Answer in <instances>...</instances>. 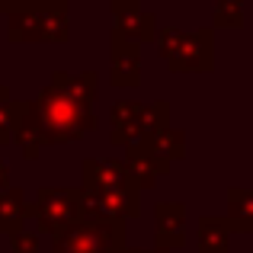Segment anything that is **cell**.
Returning a JSON list of instances; mask_svg holds the SVG:
<instances>
[{
  "mask_svg": "<svg viewBox=\"0 0 253 253\" xmlns=\"http://www.w3.org/2000/svg\"><path fill=\"white\" fill-rule=\"evenodd\" d=\"M96 90H99L96 71H84V74L55 71L51 74V84L42 86L36 96V109L48 144L81 141L84 135L96 128V109H93Z\"/></svg>",
  "mask_w": 253,
  "mask_h": 253,
  "instance_id": "1",
  "label": "cell"
},
{
  "mask_svg": "<svg viewBox=\"0 0 253 253\" xmlns=\"http://www.w3.org/2000/svg\"><path fill=\"white\" fill-rule=\"evenodd\" d=\"M84 199L90 215L128 221L141 211V186L125 161H84Z\"/></svg>",
  "mask_w": 253,
  "mask_h": 253,
  "instance_id": "2",
  "label": "cell"
},
{
  "mask_svg": "<svg viewBox=\"0 0 253 253\" xmlns=\"http://www.w3.org/2000/svg\"><path fill=\"white\" fill-rule=\"evenodd\" d=\"M6 39L13 45H64L71 39L68 0H36L32 6L6 16Z\"/></svg>",
  "mask_w": 253,
  "mask_h": 253,
  "instance_id": "3",
  "label": "cell"
},
{
  "mask_svg": "<svg viewBox=\"0 0 253 253\" xmlns=\"http://www.w3.org/2000/svg\"><path fill=\"white\" fill-rule=\"evenodd\" d=\"M157 48L173 74H205L215 68V32L209 26L196 32L167 26L157 36Z\"/></svg>",
  "mask_w": 253,
  "mask_h": 253,
  "instance_id": "4",
  "label": "cell"
},
{
  "mask_svg": "<svg viewBox=\"0 0 253 253\" xmlns=\"http://www.w3.org/2000/svg\"><path fill=\"white\" fill-rule=\"evenodd\" d=\"M125 250V221L103 215H86L55 237L51 253H122Z\"/></svg>",
  "mask_w": 253,
  "mask_h": 253,
  "instance_id": "5",
  "label": "cell"
},
{
  "mask_svg": "<svg viewBox=\"0 0 253 253\" xmlns=\"http://www.w3.org/2000/svg\"><path fill=\"white\" fill-rule=\"evenodd\" d=\"M86 215V199H84V186L81 189H45L36 192V202H32V218H36L39 231L58 237L77 224Z\"/></svg>",
  "mask_w": 253,
  "mask_h": 253,
  "instance_id": "6",
  "label": "cell"
},
{
  "mask_svg": "<svg viewBox=\"0 0 253 253\" xmlns=\"http://www.w3.org/2000/svg\"><path fill=\"white\" fill-rule=\"evenodd\" d=\"M112 32L122 39H131V42L144 45L154 42L161 32H157V23L148 10L141 6V0H112Z\"/></svg>",
  "mask_w": 253,
  "mask_h": 253,
  "instance_id": "7",
  "label": "cell"
},
{
  "mask_svg": "<svg viewBox=\"0 0 253 253\" xmlns=\"http://www.w3.org/2000/svg\"><path fill=\"white\" fill-rule=\"evenodd\" d=\"M109 84L119 90H135L141 84V45L116 32L109 36Z\"/></svg>",
  "mask_w": 253,
  "mask_h": 253,
  "instance_id": "8",
  "label": "cell"
},
{
  "mask_svg": "<svg viewBox=\"0 0 253 253\" xmlns=\"http://www.w3.org/2000/svg\"><path fill=\"white\" fill-rule=\"evenodd\" d=\"M112 135L109 141L116 148H131V144L148 141V128H144V103H131V99H119L109 112Z\"/></svg>",
  "mask_w": 253,
  "mask_h": 253,
  "instance_id": "9",
  "label": "cell"
},
{
  "mask_svg": "<svg viewBox=\"0 0 253 253\" xmlns=\"http://www.w3.org/2000/svg\"><path fill=\"white\" fill-rule=\"evenodd\" d=\"M13 141L19 144L23 157H29V161H36V157L42 154V148H48V138H45L42 119H39V109H36V99H32V103H19V99H16Z\"/></svg>",
  "mask_w": 253,
  "mask_h": 253,
  "instance_id": "10",
  "label": "cell"
},
{
  "mask_svg": "<svg viewBox=\"0 0 253 253\" xmlns=\"http://www.w3.org/2000/svg\"><path fill=\"white\" fill-rule=\"evenodd\" d=\"M154 228H157V247L176 250L186 244V205L161 202L154 209Z\"/></svg>",
  "mask_w": 253,
  "mask_h": 253,
  "instance_id": "11",
  "label": "cell"
},
{
  "mask_svg": "<svg viewBox=\"0 0 253 253\" xmlns=\"http://www.w3.org/2000/svg\"><path fill=\"white\" fill-rule=\"evenodd\" d=\"M125 151H128V154H125V164L131 167V173H135V179H138V186H141V189L154 186L157 176L170 170L167 164L161 161V154L154 151V144H151V141L131 144V148H125Z\"/></svg>",
  "mask_w": 253,
  "mask_h": 253,
  "instance_id": "12",
  "label": "cell"
},
{
  "mask_svg": "<svg viewBox=\"0 0 253 253\" xmlns=\"http://www.w3.org/2000/svg\"><path fill=\"white\" fill-rule=\"evenodd\" d=\"M32 215V205L26 202L23 189H3L0 192V234H16V231L26 228Z\"/></svg>",
  "mask_w": 253,
  "mask_h": 253,
  "instance_id": "13",
  "label": "cell"
},
{
  "mask_svg": "<svg viewBox=\"0 0 253 253\" xmlns=\"http://www.w3.org/2000/svg\"><path fill=\"white\" fill-rule=\"evenodd\" d=\"M234 224L228 218H202L199 221V253H228Z\"/></svg>",
  "mask_w": 253,
  "mask_h": 253,
  "instance_id": "14",
  "label": "cell"
},
{
  "mask_svg": "<svg viewBox=\"0 0 253 253\" xmlns=\"http://www.w3.org/2000/svg\"><path fill=\"white\" fill-rule=\"evenodd\" d=\"M228 221L234 224V231L253 234V189L228 192Z\"/></svg>",
  "mask_w": 253,
  "mask_h": 253,
  "instance_id": "15",
  "label": "cell"
},
{
  "mask_svg": "<svg viewBox=\"0 0 253 253\" xmlns=\"http://www.w3.org/2000/svg\"><path fill=\"white\" fill-rule=\"evenodd\" d=\"M151 144H154V151L161 154V161L167 164V167L173 161H179V157H186V131L173 128V125L164 131V135H157Z\"/></svg>",
  "mask_w": 253,
  "mask_h": 253,
  "instance_id": "16",
  "label": "cell"
},
{
  "mask_svg": "<svg viewBox=\"0 0 253 253\" xmlns=\"http://www.w3.org/2000/svg\"><path fill=\"white\" fill-rule=\"evenodd\" d=\"M244 23V0H215L211 26L218 29H237Z\"/></svg>",
  "mask_w": 253,
  "mask_h": 253,
  "instance_id": "17",
  "label": "cell"
},
{
  "mask_svg": "<svg viewBox=\"0 0 253 253\" xmlns=\"http://www.w3.org/2000/svg\"><path fill=\"white\" fill-rule=\"evenodd\" d=\"M13 119H16V99L10 96V86H0V144L13 141Z\"/></svg>",
  "mask_w": 253,
  "mask_h": 253,
  "instance_id": "18",
  "label": "cell"
},
{
  "mask_svg": "<svg viewBox=\"0 0 253 253\" xmlns=\"http://www.w3.org/2000/svg\"><path fill=\"white\" fill-rule=\"evenodd\" d=\"M13 244V253H39V234H32V231H16V234L10 237Z\"/></svg>",
  "mask_w": 253,
  "mask_h": 253,
  "instance_id": "19",
  "label": "cell"
},
{
  "mask_svg": "<svg viewBox=\"0 0 253 253\" xmlns=\"http://www.w3.org/2000/svg\"><path fill=\"white\" fill-rule=\"evenodd\" d=\"M36 0H0V13H6V16H13V13L26 10V6H32Z\"/></svg>",
  "mask_w": 253,
  "mask_h": 253,
  "instance_id": "20",
  "label": "cell"
},
{
  "mask_svg": "<svg viewBox=\"0 0 253 253\" xmlns=\"http://www.w3.org/2000/svg\"><path fill=\"white\" fill-rule=\"evenodd\" d=\"M10 189V170H6V164L0 161V192Z\"/></svg>",
  "mask_w": 253,
  "mask_h": 253,
  "instance_id": "21",
  "label": "cell"
},
{
  "mask_svg": "<svg viewBox=\"0 0 253 253\" xmlns=\"http://www.w3.org/2000/svg\"><path fill=\"white\" fill-rule=\"evenodd\" d=\"M154 253H170V250H161V247H157V250H154Z\"/></svg>",
  "mask_w": 253,
  "mask_h": 253,
  "instance_id": "22",
  "label": "cell"
}]
</instances>
